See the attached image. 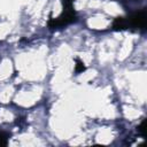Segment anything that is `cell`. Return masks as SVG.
Listing matches in <instances>:
<instances>
[{
    "mask_svg": "<svg viewBox=\"0 0 147 147\" xmlns=\"http://www.w3.org/2000/svg\"><path fill=\"white\" fill-rule=\"evenodd\" d=\"M146 21H147V16H146L145 8L133 13L132 15H130V17H127L129 28H134V29L142 30V31L146 29Z\"/></svg>",
    "mask_w": 147,
    "mask_h": 147,
    "instance_id": "cell-2",
    "label": "cell"
},
{
    "mask_svg": "<svg viewBox=\"0 0 147 147\" xmlns=\"http://www.w3.org/2000/svg\"><path fill=\"white\" fill-rule=\"evenodd\" d=\"M7 139H8V136L3 132H0V147L7 146Z\"/></svg>",
    "mask_w": 147,
    "mask_h": 147,
    "instance_id": "cell-5",
    "label": "cell"
},
{
    "mask_svg": "<svg viewBox=\"0 0 147 147\" xmlns=\"http://www.w3.org/2000/svg\"><path fill=\"white\" fill-rule=\"evenodd\" d=\"M145 123H146V119H142L141 123H140V125L138 126V132H139L142 137H145Z\"/></svg>",
    "mask_w": 147,
    "mask_h": 147,
    "instance_id": "cell-6",
    "label": "cell"
},
{
    "mask_svg": "<svg viewBox=\"0 0 147 147\" xmlns=\"http://www.w3.org/2000/svg\"><path fill=\"white\" fill-rule=\"evenodd\" d=\"M85 70V65H84V63L79 60V59H76V68H75V72L76 74H79V72H82V71H84Z\"/></svg>",
    "mask_w": 147,
    "mask_h": 147,
    "instance_id": "cell-4",
    "label": "cell"
},
{
    "mask_svg": "<svg viewBox=\"0 0 147 147\" xmlns=\"http://www.w3.org/2000/svg\"><path fill=\"white\" fill-rule=\"evenodd\" d=\"M113 29L116 30V31H122V30L129 29L127 18H125V17H117V18H115L114 22H113Z\"/></svg>",
    "mask_w": 147,
    "mask_h": 147,
    "instance_id": "cell-3",
    "label": "cell"
},
{
    "mask_svg": "<svg viewBox=\"0 0 147 147\" xmlns=\"http://www.w3.org/2000/svg\"><path fill=\"white\" fill-rule=\"evenodd\" d=\"M76 20H77L76 13L74 10L72 5H70V6H63L62 14L56 18H51L47 24L49 29H60L70 23L76 22Z\"/></svg>",
    "mask_w": 147,
    "mask_h": 147,
    "instance_id": "cell-1",
    "label": "cell"
}]
</instances>
